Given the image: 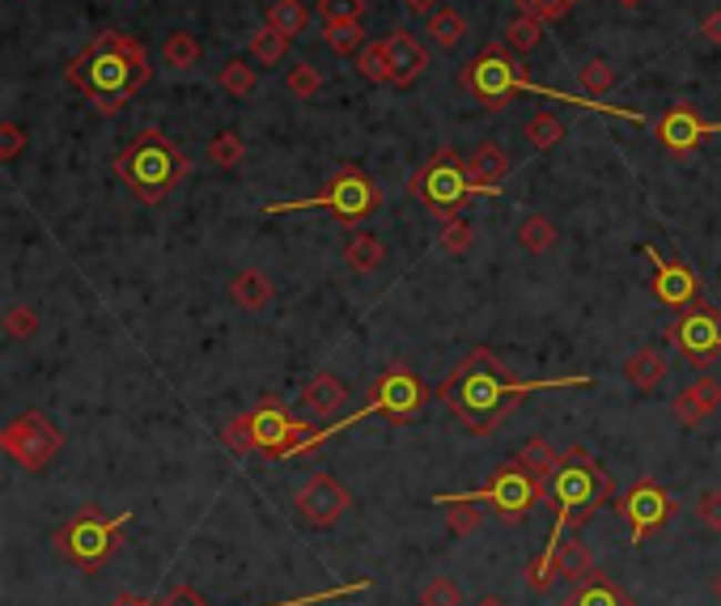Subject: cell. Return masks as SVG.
<instances>
[{
  "instance_id": "1",
  "label": "cell",
  "mask_w": 721,
  "mask_h": 606,
  "mask_svg": "<svg viewBox=\"0 0 721 606\" xmlns=\"http://www.w3.org/2000/svg\"><path fill=\"white\" fill-rule=\"evenodd\" d=\"M595 378L590 373H573V378H539V382H518V378H505L501 361L476 348L467 361H458L450 369V378L437 387V399L450 408L458 424H467L476 436L497 433L505 415H514L522 408L530 390H556V387H590Z\"/></svg>"
},
{
  "instance_id": "2",
  "label": "cell",
  "mask_w": 721,
  "mask_h": 606,
  "mask_svg": "<svg viewBox=\"0 0 721 606\" xmlns=\"http://www.w3.org/2000/svg\"><path fill=\"white\" fill-rule=\"evenodd\" d=\"M64 76L94 102L98 115H120L128 97L153 81V60L141 39L123 30H102L77 60H69Z\"/></svg>"
},
{
  "instance_id": "3",
  "label": "cell",
  "mask_w": 721,
  "mask_h": 606,
  "mask_svg": "<svg viewBox=\"0 0 721 606\" xmlns=\"http://www.w3.org/2000/svg\"><path fill=\"white\" fill-rule=\"evenodd\" d=\"M458 85L476 97L484 111H497V106H505L509 97H518V94H539V97H552V102H569V106L599 111V115H620V120L646 123V115H637V111H628V106H616V102H595V97H577V94H565V90L535 85L527 76V64H518L501 43L484 48L476 60H467V64L458 69Z\"/></svg>"
},
{
  "instance_id": "4",
  "label": "cell",
  "mask_w": 721,
  "mask_h": 606,
  "mask_svg": "<svg viewBox=\"0 0 721 606\" xmlns=\"http://www.w3.org/2000/svg\"><path fill=\"white\" fill-rule=\"evenodd\" d=\"M548 496L556 501V526L548 534V547H552V543L565 538V531H581L616 496V484H611V475L602 471L599 462L590 459L586 445H569L560 471L548 484Z\"/></svg>"
},
{
  "instance_id": "5",
  "label": "cell",
  "mask_w": 721,
  "mask_h": 606,
  "mask_svg": "<svg viewBox=\"0 0 721 606\" xmlns=\"http://www.w3.org/2000/svg\"><path fill=\"white\" fill-rule=\"evenodd\" d=\"M187 171H192L187 153L174 145L162 127L136 132V141L123 145L120 157H115L120 183L128 192H136V199H144V204H162L170 192H179Z\"/></svg>"
},
{
  "instance_id": "6",
  "label": "cell",
  "mask_w": 721,
  "mask_h": 606,
  "mask_svg": "<svg viewBox=\"0 0 721 606\" xmlns=\"http://www.w3.org/2000/svg\"><path fill=\"white\" fill-rule=\"evenodd\" d=\"M425 403H429V390H425V382L412 373V369H404V364H390L386 373H378V382L369 387V394H365V408H357L353 415H339L336 424H327V429H318V433H311L293 454H306V450H314V445H323V441H332V436L339 433V429H353L357 420H365V415H383V420H390V424H408V420H416V415L425 412Z\"/></svg>"
},
{
  "instance_id": "7",
  "label": "cell",
  "mask_w": 721,
  "mask_h": 606,
  "mask_svg": "<svg viewBox=\"0 0 721 606\" xmlns=\"http://www.w3.org/2000/svg\"><path fill=\"white\" fill-rule=\"evenodd\" d=\"M311 436L306 420H293L281 399H264L260 408L242 412L238 420L225 424V441L234 454H276V459H293V450Z\"/></svg>"
},
{
  "instance_id": "8",
  "label": "cell",
  "mask_w": 721,
  "mask_h": 606,
  "mask_svg": "<svg viewBox=\"0 0 721 606\" xmlns=\"http://www.w3.org/2000/svg\"><path fill=\"white\" fill-rule=\"evenodd\" d=\"M378 208H383V192L374 187V178L353 162H344L318 195L288 199V204H267L264 213L267 217H276V213H332L339 225H357V220L374 217Z\"/></svg>"
},
{
  "instance_id": "9",
  "label": "cell",
  "mask_w": 721,
  "mask_h": 606,
  "mask_svg": "<svg viewBox=\"0 0 721 606\" xmlns=\"http://www.w3.org/2000/svg\"><path fill=\"white\" fill-rule=\"evenodd\" d=\"M408 192L416 195L437 220H450V217H463L467 199L480 195V187L471 183L467 157L455 153V148H441V153H433L429 162L412 174Z\"/></svg>"
},
{
  "instance_id": "10",
  "label": "cell",
  "mask_w": 721,
  "mask_h": 606,
  "mask_svg": "<svg viewBox=\"0 0 721 606\" xmlns=\"http://www.w3.org/2000/svg\"><path fill=\"white\" fill-rule=\"evenodd\" d=\"M128 522H132V513L106 517L102 510L85 505V510L72 517L69 526L55 531V547H60V556L69 559V564H77L81 573H98L106 559L120 552Z\"/></svg>"
},
{
  "instance_id": "11",
  "label": "cell",
  "mask_w": 721,
  "mask_h": 606,
  "mask_svg": "<svg viewBox=\"0 0 721 606\" xmlns=\"http://www.w3.org/2000/svg\"><path fill=\"white\" fill-rule=\"evenodd\" d=\"M60 441H64L60 429H55L43 412L30 408V412H22L18 420L4 424V433H0V450L18 462L22 471H34V475H39V471H48V462L60 454Z\"/></svg>"
},
{
  "instance_id": "12",
  "label": "cell",
  "mask_w": 721,
  "mask_h": 606,
  "mask_svg": "<svg viewBox=\"0 0 721 606\" xmlns=\"http://www.w3.org/2000/svg\"><path fill=\"white\" fill-rule=\"evenodd\" d=\"M467 496L480 501V505H492L505 522H522V517L535 510V501L548 496V484H539V480H535L530 471H522L518 462H505L488 484L476 487V492H467Z\"/></svg>"
},
{
  "instance_id": "13",
  "label": "cell",
  "mask_w": 721,
  "mask_h": 606,
  "mask_svg": "<svg viewBox=\"0 0 721 606\" xmlns=\"http://www.w3.org/2000/svg\"><path fill=\"white\" fill-rule=\"evenodd\" d=\"M595 573V556H590V547L581 543V538H560L552 547H544V556L530 559L527 568V582L530 589H552V582H586Z\"/></svg>"
},
{
  "instance_id": "14",
  "label": "cell",
  "mask_w": 721,
  "mask_h": 606,
  "mask_svg": "<svg viewBox=\"0 0 721 606\" xmlns=\"http://www.w3.org/2000/svg\"><path fill=\"white\" fill-rule=\"evenodd\" d=\"M667 340L692 364H713L721 357V315L704 310V306H692V310L679 315V322L667 327Z\"/></svg>"
},
{
  "instance_id": "15",
  "label": "cell",
  "mask_w": 721,
  "mask_h": 606,
  "mask_svg": "<svg viewBox=\"0 0 721 606\" xmlns=\"http://www.w3.org/2000/svg\"><path fill=\"white\" fill-rule=\"evenodd\" d=\"M293 510L302 517V526L327 531V526H336L339 517L353 510V496H348V487L339 484L336 475H314L311 484L297 492Z\"/></svg>"
},
{
  "instance_id": "16",
  "label": "cell",
  "mask_w": 721,
  "mask_h": 606,
  "mask_svg": "<svg viewBox=\"0 0 721 606\" xmlns=\"http://www.w3.org/2000/svg\"><path fill=\"white\" fill-rule=\"evenodd\" d=\"M620 517L628 522V531H632V543H646V538H653V534L662 531L667 522H671V496L662 492L658 484H632L620 496Z\"/></svg>"
},
{
  "instance_id": "17",
  "label": "cell",
  "mask_w": 721,
  "mask_h": 606,
  "mask_svg": "<svg viewBox=\"0 0 721 606\" xmlns=\"http://www.w3.org/2000/svg\"><path fill=\"white\" fill-rule=\"evenodd\" d=\"M646 259L653 264V276H649V292L662 301V306H671V310H692L700 306V280L697 271L688 264H679V259H662L653 246H646Z\"/></svg>"
},
{
  "instance_id": "18",
  "label": "cell",
  "mask_w": 721,
  "mask_h": 606,
  "mask_svg": "<svg viewBox=\"0 0 721 606\" xmlns=\"http://www.w3.org/2000/svg\"><path fill=\"white\" fill-rule=\"evenodd\" d=\"M718 132H721V123L700 120L692 106H671V111H662L658 123H653L658 145L671 148V153H692L700 141H709V136H718Z\"/></svg>"
},
{
  "instance_id": "19",
  "label": "cell",
  "mask_w": 721,
  "mask_h": 606,
  "mask_svg": "<svg viewBox=\"0 0 721 606\" xmlns=\"http://www.w3.org/2000/svg\"><path fill=\"white\" fill-rule=\"evenodd\" d=\"M383 48L386 60H390V85H399V90H408L412 81L429 69V51L420 48L408 30H390L383 39Z\"/></svg>"
},
{
  "instance_id": "20",
  "label": "cell",
  "mask_w": 721,
  "mask_h": 606,
  "mask_svg": "<svg viewBox=\"0 0 721 606\" xmlns=\"http://www.w3.org/2000/svg\"><path fill=\"white\" fill-rule=\"evenodd\" d=\"M718 408H721V382L713 373H700L697 382L683 390V394H674V403H671L674 420H679L683 429H697L700 420H709Z\"/></svg>"
},
{
  "instance_id": "21",
  "label": "cell",
  "mask_w": 721,
  "mask_h": 606,
  "mask_svg": "<svg viewBox=\"0 0 721 606\" xmlns=\"http://www.w3.org/2000/svg\"><path fill=\"white\" fill-rule=\"evenodd\" d=\"M348 403V387L339 382L336 373H314L306 390H302V408H306V420H323V424H336L339 408Z\"/></svg>"
},
{
  "instance_id": "22",
  "label": "cell",
  "mask_w": 721,
  "mask_h": 606,
  "mask_svg": "<svg viewBox=\"0 0 721 606\" xmlns=\"http://www.w3.org/2000/svg\"><path fill=\"white\" fill-rule=\"evenodd\" d=\"M467 166H471V183L480 187V195H497V187L505 183V174L514 171V162H509V153L501 145H480L471 157H467Z\"/></svg>"
},
{
  "instance_id": "23",
  "label": "cell",
  "mask_w": 721,
  "mask_h": 606,
  "mask_svg": "<svg viewBox=\"0 0 721 606\" xmlns=\"http://www.w3.org/2000/svg\"><path fill=\"white\" fill-rule=\"evenodd\" d=\"M272 297H276V289H272V280H267L260 267H242L238 276L230 280V301H234L238 310H246V315L267 310Z\"/></svg>"
},
{
  "instance_id": "24",
  "label": "cell",
  "mask_w": 721,
  "mask_h": 606,
  "mask_svg": "<svg viewBox=\"0 0 721 606\" xmlns=\"http://www.w3.org/2000/svg\"><path fill=\"white\" fill-rule=\"evenodd\" d=\"M667 352L662 348H653V343H646V348H637L632 357L624 361V378L632 390H641V394H649V390L658 387L662 378H667Z\"/></svg>"
},
{
  "instance_id": "25",
  "label": "cell",
  "mask_w": 721,
  "mask_h": 606,
  "mask_svg": "<svg viewBox=\"0 0 721 606\" xmlns=\"http://www.w3.org/2000/svg\"><path fill=\"white\" fill-rule=\"evenodd\" d=\"M565 606H637L628 598L620 585L611 582V577H602V573H590L586 582L573 585V594L565 598Z\"/></svg>"
},
{
  "instance_id": "26",
  "label": "cell",
  "mask_w": 721,
  "mask_h": 606,
  "mask_svg": "<svg viewBox=\"0 0 721 606\" xmlns=\"http://www.w3.org/2000/svg\"><path fill=\"white\" fill-rule=\"evenodd\" d=\"M514 462H518L522 471H530V475H535L539 484H552V475H556V471H560V462H565V454L556 450L552 441H544V436H530L527 445L518 450V459H514Z\"/></svg>"
},
{
  "instance_id": "27",
  "label": "cell",
  "mask_w": 721,
  "mask_h": 606,
  "mask_svg": "<svg viewBox=\"0 0 721 606\" xmlns=\"http://www.w3.org/2000/svg\"><path fill=\"white\" fill-rule=\"evenodd\" d=\"M437 505L446 513V531L455 538H467V534H476L484 526L480 501H471V496H437Z\"/></svg>"
},
{
  "instance_id": "28",
  "label": "cell",
  "mask_w": 721,
  "mask_h": 606,
  "mask_svg": "<svg viewBox=\"0 0 721 606\" xmlns=\"http://www.w3.org/2000/svg\"><path fill=\"white\" fill-rule=\"evenodd\" d=\"M518 246L527 250V255H548L556 246V220L552 217H544V213H530V217H522V225H518Z\"/></svg>"
},
{
  "instance_id": "29",
  "label": "cell",
  "mask_w": 721,
  "mask_h": 606,
  "mask_svg": "<svg viewBox=\"0 0 721 606\" xmlns=\"http://www.w3.org/2000/svg\"><path fill=\"white\" fill-rule=\"evenodd\" d=\"M344 264L353 267V271H378V267L386 264V243L360 229V234H353L348 246H344Z\"/></svg>"
},
{
  "instance_id": "30",
  "label": "cell",
  "mask_w": 721,
  "mask_h": 606,
  "mask_svg": "<svg viewBox=\"0 0 721 606\" xmlns=\"http://www.w3.org/2000/svg\"><path fill=\"white\" fill-rule=\"evenodd\" d=\"M425 34H429L441 51H455L458 43H463V34H467V22L458 18L455 9L441 4V9H433L429 18H425Z\"/></svg>"
},
{
  "instance_id": "31",
  "label": "cell",
  "mask_w": 721,
  "mask_h": 606,
  "mask_svg": "<svg viewBox=\"0 0 721 606\" xmlns=\"http://www.w3.org/2000/svg\"><path fill=\"white\" fill-rule=\"evenodd\" d=\"M267 25H276L288 43H293L297 34L311 30V13H306L302 0H272V4H267Z\"/></svg>"
},
{
  "instance_id": "32",
  "label": "cell",
  "mask_w": 721,
  "mask_h": 606,
  "mask_svg": "<svg viewBox=\"0 0 721 606\" xmlns=\"http://www.w3.org/2000/svg\"><path fill=\"white\" fill-rule=\"evenodd\" d=\"M221 90L230 97H238V102L255 94V90H260V73L251 69V60H238V55L225 60V64H221Z\"/></svg>"
},
{
  "instance_id": "33",
  "label": "cell",
  "mask_w": 721,
  "mask_h": 606,
  "mask_svg": "<svg viewBox=\"0 0 721 606\" xmlns=\"http://www.w3.org/2000/svg\"><path fill=\"white\" fill-rule=\"evenodd\" d=\"M162 60H166V69H174V73H187V69H195V60H200V43H195L187 30H170L166 43H162Z\"/></svg>"
},
{
  "instance_id": "34",
  "label": "cell",
  "mask_w": 721,
  "mask_h": 606,
  "mask_svg": "<svg viewBox=\"0 0 721 606\" xmlns=\"http://www.w3.org/2000/svg\"><path fill=\"white\" fill-rule=\"evenodd\" d=\"M285 51H288V39L276 30V25H264V30L251 34V60L264 64V69H276V64L285 60Z\"/></svg>"
},
{
  "instance_id": "35",
  "label": "cell",
  "mask_w": 721,
  "mask_h": 606,
  "mask_svg": "<svg viewBox=\"0 0 721 606\" xmlns=\"http://www.w3.org/2000/svg\"><path fill=\"white\" fill-rule=\"evenodd\" d=\"M522 136H527L530 148H556L565 141V123L556 120V115H548V111H539V115H530L522 123Z\"/></svg>"
},
{
  "instance_id": "36",
  "label": "cell",
  "mask_w": 721,
  "mask_h": 606,
  "mask_svg": "<svg viewBox=\"0 0 721 606\" xmlns=\"http://www.w3.org/2000/svg\"><path fill=\"white\" fill-rule=\"evenodd\" d=\"M471 243H476V234H471L467 217L441 220V234H437V246H441V255H450V259H463V255L471 250Z\"/></svg>"
},
{
  "instance_id": "37",
  "label": "cell",
  "mask_w": 721,
  "mask_h": 606,
  "mask_svg": "<svg viewBox=\"0 0 721 606\" xmlns=\"http://www.w3.org/2000/svg\"><path fill=\"white\" fill-rule=\"evenodd\" d=\"M505 43H509V51L539 48V43H544V22L530 18V13H518L514 22H505Z\"/></svg>"
},
{
  "instance_id": "38",
  "label": "cell",
  "mask_w": 721,
  "mask_h": 606,
  "mask_svg": "<svg viewBox=\"0 0 721 606\" xmlns=\"http://www.w3.org/2000/svg\"><path fill=\"white\" fill-rule=\"evenodd\" d=\"M285 90L293 97H302V102H311V97L323 94V73L314 69L311 60H297V64L288 69V76H285Z\"/></svg>"
},
{
  "instance_id": "39",
  "label": "cell",
  "mask_w": 721,
  "mask_h": 606,
  "mask_svg": "<svg viewBox=\"0 0 721 606\" xmlns=\"http://www.w3.org/2000/svg\"><path fill=\"white\" fill-rule=\"evenodd\" d=\"M242 157H246V145H242L238 132H230V127H225V132H216L213 141H209V162H213V166H221V171H234Z\"/></svg>"
},
{
  "instance_id": "40",
  "label": "cell",
  "mask_w": 721,
  "mask_h": 606,
  "mask_svg": "<svg viewBox=\"0 0 721 606\" xmlns=\"http://www.w3.org/2000/svg\"><path fill=\"white\" fill-rule=\"evenodd\" d=\"M577 76H581V85H586V97H602L611 85H616V69H611V60H602V55H590V60L577 69Z\"/></svg>"
},
{
  "instance_id": "41",
  "label": "cell",
  "mask_w": 721,
  "mask_h": 606,
  "mask_svg": "<svg viewBox=\"0 0 721 606\" xmlns=\"http://www.w3.org/2000/svg\"><path fill=\"white\" fill-rule=\"evenodd\" d=\"M357 73L365 81H374V85H390V60H386L383 43H365L357 51Z\"/></svg>"
},
{
  "instance_id": "42",
  "label": "cell",
  "mask_w": 721,
  "mask_h": 606,
  "mask_svg": "<svg viewBox=\"0 0 721 606\" xmlns=\"http://www.w3.org/2000/svg\"><path fill=\"white\" fill-rule=\"evenodd\" d=\"M416 606H463V589H458L455 577H433V582L420 585Z\"/></svg>"
},
{
  "instance_id": "43",
  "label": "cell",
  "mask_w": 721,
  "mask_h": 606,
  "mask_svg": "<svg viewBox=\"0 0 721 606\" xmlns=\"http://www.w3.org/2000/svg\"><path fill=\"white\" fill-rule=\"evenodd\" d=\"M327 48L336 51V55H357L360 48H365V30H360V22H344V25H327Z\"/></svg>"
},
{
  "instance_id": "44",
  "label": "cell",
  "mask_w": 721,
  "mask_h": 606,
  "mask_svg": "<svg viewBox=\"0 0 721 606\" xmlns=\"http://www.w3.org/2000/svg\"><path fill=\"white\" fill-rule=\"evenodd\" d=\"M34 331H39V315H34L30 306H9V315H4V336H9V340H34Z\"/></svg>"
},
{
  "instance_id": "45",
  "label": "cell",
  "mask_w": 721,
  "mask_h": 606,
  "mask_svg": "<svg viewBox=\"0 0 721 606\" xmlns=\"http://www.w3.org/2000/svg\"><path fill=\"white\" fill-rule=\"evenodd\" d=\"M318 13L327 18V25L360 22V13H365V0H318Z\"/></svg>"
},
{
  "instance_id": "46",
  "label": "cell",
  "mask_w": 721,
  "mask_h": 606,
  "mask_svg": "<svg viewBox=\"0 0 721 606\" xmlns=\"http://www.w3.org/2000/svg\"><path fill=\"white\" fill-rule=\"evenodd\" d=\"M514 4H518V13H530L539 22H556V18H565L573 9L577 0H514Z\"/></svg>"
},
{
  "instance_id": "47",
  "label": "cell",
  "mask_w": 721,
  "mask_h": 606,
  "mask_svg": "<svg viewBox=\"0 0 721 606\" xmlns=\"http://www.w3.org/2000/svg\"><path fill=\"white\" fill-rule=\"evenodd\" d=\"M697 517H700V526H709L713 534H721V487H704V492H700Z\"/></svg>"
},
{
  "instance_id": "48",
  "label": "cell",
  "mask_w": 721,
  "mask_h": 606,
  "mask_svg": "<svg viewBox=\"0 0 721 606\" xmlns=\"http://www.w3.org/2000/svg\"><path fill=\"white\" fill-rule=\"evenodd\" d=\"M26 148V127L22 123H0V162H13Z\"/></svg>"
},
{
  "instance_id": "49",
  "label": "cell",
  "mask_w": 721,
  "mask_h": 606,
  "mask_svg": "<svg viewBox=\"0 0 721 606\" xmlns=\"http://www.w3.org/2000/svg\"><path fill=\"white\" fill-rule=\"evenodd\" d=\"M153 606H209V598H200L192 585H174L166 598H158Z\"/></svg>"
},
{
  "instance_id": "50",
  "label": "cell",
  "mask_w": 721,
  "mask_h": 606,
  "mask_svg": "<svg viewBox=\"0 0 721 606\" xmlns=\"http://www.w3.org/2000/svg\"><path fill=\"white\" fill-rule=\"evenodd\" d=\"M700 39H704V43H718V48H721V13H709V18L700 22Z\"/></svg>"
},
{
  "instance_id": "51",
  "label": "cell",
  "mask_w": 721,
  "mask_h": 606,
  "mask_svg": "<svg viewBox=\"0 0 721 606\" xmlns=\"http://www.w3.org/2000/svg\"><path fill=\"white\" fill-rule=\"evenodd\" d=\"M408 13H416V18H429L433 9H441V0H399Z\"/></svg>"
},
{
  "instance_id": "52",
  "label": "cell",
  "mask_w": 721,
  "mask_h": 606,
  "mask_svg": "<svg viewBox=\"0 0 721 606\" xmlns=\"http://www.w3.org/2000/svg\"><path fill=\"white\" fill-rule=\"evenodd\" d=\"M476 606H509V603L497 598V594H484V598H476Z\"/></svg>"
},
{
  "instance_id": "53",
  "label": "cell",
  "mask_w": 721,
  "mask_h": 606,
  "mask_svg": "<svg viewBox=\"0 0 721 606\" xmlns=\"http://www.w3.org/2000/svg\"><path fill=\"white\" fill-rule=\"evenodd\" d=\"M713 598H718V603H721V573H718V577H713Z\"/></svg>"
},
{
  "instance_id": "54",
  "label": "cell",
  "mask_w": 721,
  "mask_h": 606,
  "mask_svg": "<svg viewBox=\"0 0 721 606\" xmlns=\"http://www.w3.org/2000/svg\"><path fill=\"white\" fill-rule=\"evenodd\" d=\"M616 4H624V9H637V4H646V0H616Z\"/></svg>"
}]
</instances>
